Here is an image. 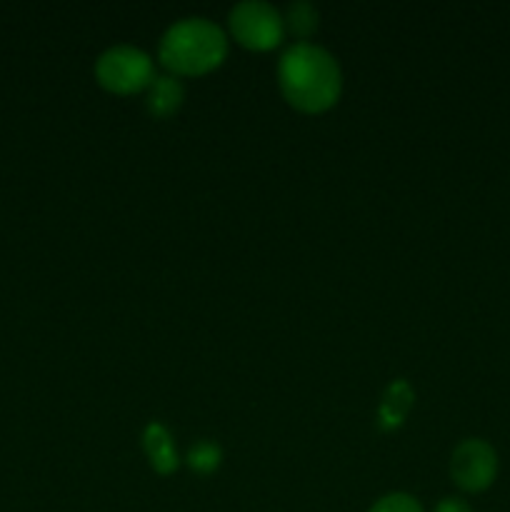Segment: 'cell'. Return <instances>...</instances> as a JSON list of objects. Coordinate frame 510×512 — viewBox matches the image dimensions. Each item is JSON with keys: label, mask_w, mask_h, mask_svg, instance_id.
Returning <instances> with one entry per match:
<instances>
[{"label": "cell", "mask_w": 510, "mask_h": 512, "mask_svg": "<svg viewBox=\"0 0 510 512\" xmlns=\"http://www.w3.org/2000/svg\"><path fill=\"white\" fill-rule=\"evenodd\" d=\"M368 512H423V505L408 493H388L375 500Z\"/></svg>", "instance_id": "8fae6325"}, {"label": "cell", "mask_w": 510, "mask_h": 512, "mask_svg": "<svg viewBox=\"0 0 510 512\" xmlns=\"http://www.w3.org/2000/svg\"><path fill=\"white\" fill-rule=\"evenodd\" d=\"M498 453L488 440L468 438L450 455V478L465 493H483L495 483Z\"/></svg>", "instance_id": "5b68a950"}, {"label": "cell", "mask_w": 510, "mask_h": 512, "mask_svg": "<svg viewBox=\"0 0 510 512\" xmlns=\"http://www.w3.org/2000/svg\"><path fill=\"white\" fill-rule=\"evenodd\" d=\"M433 512H473L470 505L460 498H443L438 505H435Z\"/></svg>", "instance_id": "7c38bea8"}, {"label": "cell", "mask_w": 510, "mask_h": 512, "mask_svg": "<svg viewBox=\"0 0 510 512\" xmlns=\"http://www.w3.org/2000/svg\"><path fill=\"white\" fill-rule=\"evenodd\" d=\"M143 453L148 458L150 468L158 475H170L180 468L178 448H175V440L170 435V430L163 423L153 420V423L145 425L143 430Z\"/></svg>", "instance_id": "8992f818"}, {"label": "cell", "mask_w": 510, "mask_h": 512, "mask_svg": "<svg viewBox=\"0 0 510 512\" xmlns=\"http://www.w3.org/2000/svg\"><path fill=\"white\" fill-rule=\"evenodd\" d=\"M228 33L248 50H273L285 38L283 10L268 0H243L228 13Z\"/></svg>", "instance_id": "277c9868"}, {"label": "cell", "mask_w": 510, "mask_h": 512, "mask_svg": "<svg viewBox=\"0 0 510 512\" xmlns=\"http://www.w3.org/2000/svg\"><path fill=\"white\" fill-rule=\"evenodd\" d=\"M185 103V85L178 75H155L153 83L145 90V108L153 118L165 120L178 113Z\"/></svg>", "instance_id": "52a82bcc"}, {"label": "cell", "mask_w": 510, "mask_h": 512, "mask_svg": "<svg viewBox=\"0 0 510 512\" xmlns=\"http://www.w3.org/2000/svg\"><path fill=\"white\" fill-rule=\"evenodd\" d=\"M228 58V33L205 15H188L165 28L158 60L170 75L195 78L220 68Z\"/></svg>", "instance_id": "7a4b0ae2"}, {"label": "cell", "mask_w": 510, "mask_h": 512, "mask_svg": "<svg viewBox=\"0 0 510 512\" xmlns=\"http://www.w3.org/2000/svg\"><path fill=\"white\" fill-rule=\"evenodd\" d=\"M278 88L290 108L318 115L343 93V70L335 55L315 43H290L278 60Z\"/></svg>", "instance_id": "6da1fadb"}, {"label": "cell", "mask_w": 510, "mask_h": 512, "mask_svg": "<svg viewBox=\"0 0 510 512\" xmlns=\"http://www.w3.org/2000/svg\"><path fill=\"white\" fill-rule=\"evenodd\" d=\"M188 468L198 475H213L223 463V448L215 440H198L188 448Z\"/></svg>", "instance_id": "30bf717a"}, {"label": "cell", "mask_w": 510, "mask_h": 512, "mask_svg": "<svg viewBox=\"0 0 510 512\" xmlns=\"http://www.w3.org/2000/svg\"><path fill=\"white\" fill-rule=\"evenodd\" d=\"M285 33L295 38V43H308L310 35L318 30V8L308 0H295L283 10Z\"/></svg>", "instance_id": "9c48e42d"}, {"label": "cell", "mask_w": 510, "mask_h": 512, "mask_svg": "<svg viewBox=\"0 0 510 512\" xmlns=\"http://www.w3.org/2000/svg\"><path fill=\"white\" fill-rule=\"evenodd\" d=\"M415 393L405 380H393L385 390L383 400L378 405V428L380 430H395L403 425L405 415L413 408Z\"/></svg>", "instance_id": "ba28073f"}, {"label": "cell", "mask_w": 510, "mask_h": 512, "mask_svg": "<svg viewBox=\"0 0 510 512\" xmlns=\"http://www.w3.org/2000/svg\"><path fill=\"white\" fill-rule=\"evenodd\" d=\"M155 75V60L138 45H110L95 60V80L100 88L115 95L143 93Z\"/></svg>", "instance_id": "3957f363"}]
</instances>
